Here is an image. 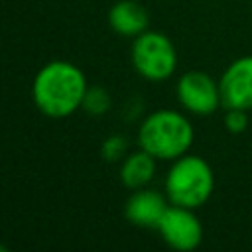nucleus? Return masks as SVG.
<instances>
[{
  "label": "nucleus",
  "mask_w": 252,
  "mask_h": 252,
  "mask_svg": "<svg viewBox=\"0 0 252 252\" xmlns=\"http://www.w3.org/2000/svg\"><path fill=\"white\" fill-rule=\"evenodd\" d=\"M85 73L69 61H51L43 65L32 85V96L41 114L65 118L83 106L87 93Z\"/></svg>",
  "instance_id": "1"
},
{
  "label": "nucleus",
  "mask_w": 252,
  "mask_h": 252,
  "mask_svg": "<svg viewBox=\"0 0 252 252\" xmlns=\"http://www.w3.org/2000/svg\"><path fill=\"white\" fill-rule=\"evenodd\" d=\"M195 132L189 118L177 110L161 108L146 116L138 130V144L156 159L173 161L189 152Z\"/></svg>",
  "instance_id": "2"
},
{
  "label": "nucleus",
  "mask_w": 252,
  "mask_h": 252,
  "mask_svg": "<svg viewBox=\"0 0 252 252\" xmlns=\"http://www.w3.org/2000/svg\"><path fill=\"white\" fill-rule=\"evenodd\" d=\"M213 189L215 173L201 156L183 154L173 159L165 175V197L171 205L199 209L211 199Z\"/></svg>",
  "instance_id": "3"
},
{
  "label": "nucleus",
  "mask_w": 252,
  "mask_h": 252,
  "mask_svg": "<svg viewBox=\"0 0 252 252\" xmlns=\"http://www.w3.org/2000/svg\"><path fill=\"white\" fill-rule=\"evenodd\" d=\"M132 65L148 81L159 83L173 75L177 67V51L161 32H142L134 37Z\"/></svg>",
  "instance_id": "4"
},
{
  "label": "nucleus",
  "mask_w": 252,
  "mask_h": 252,
  "mask_svg": "<svg viewBox=\"0 0 252 252\" xmlns=\"http://www.w3.org/2000/svg\"><path fill=\"white\" fill-rule=\"evenodd\" d=\"M177 100L187 112L209 116L222 106L219 81L205 71H187L177 81Z\"/></svg>",
  "instance_id": "5"
},
{
  "label": "nucleus",
  "mask_w": 252,
  "mask_h": 252,
  "mask_svg": "<svg viewBox=\"0 0 252 252\" xmlns=\"http://www.w3.org/2000/svg\"><path fill=\"white\" fill-rule=\"evenodd\" d=\"M158 230L163 242L179 252L195 250L203 240V224L195 215V209L169 205L163 213Z\"/></svg>",
  "instance_id": "6"
},
{
  "label": "nucleus",
  "mask_w": 252,
  "mask_h": 252,
  "mask_svg": "<svg viewBox=\"0 0 252 252\" xmlns=\"http://www.w3.org/2000/svg\"><path fill=\"white\" fill-rule=\"evenodd\" d=\"M224 108H252V55L234 59L219 79Z\"/></svg>",
  "instance_id": "7"
},
{
  "label": "nucleus",
  "mask_w": 252,
  "mask_h": 252,
  "mask_svg": "<svg viewBox=\"0 0 252 252\" xmlns=\"http://www.w3.org/2000/svg\"><path fill=\"white\" fill-rule=\"evenodd\" d=\"M169 199L158 191L152 189H134V193L128 197L126 207H124V215L126 219L142 228H158L163 213L169 207Z\"/></svg>",
  "instance_id": "8"
},
{
  "label": "nucleus",
  "mask_w": 252,
  "mask_h": 252,
  "mask_svg": "<svg viewBox=\"0 0 252 252\" xmlns=\"http://www.w3.org/2000/svg\"><path fill=\"white\" fill-rule=\"evenodd\" d=\"M108 24L116 33L136 37L148 30L150 18L146 8L136 0H118L108 10Z\"/></svg>",
  "instance_id": "9"
},
{
  "label": "nucleus",
  "mask_w": 252,
  "mask_h": 252,
  "mask_svg": "<svg viewBox=\"0 0 252 252\" xmlns=\"http://www.w3.org/2000/svg\"><path fill=\"white\" fill-rule=\"evenodd\" d=\"M156 173V158L146 150H138L124 158L120 165V181L128 189H142L146 187Z\"/></svg>",
  "instance_id": "10"
},
{
  "label": "nucleus",
  "mask_w": 252,
  "mask_h": 252,
  "mask_svg": "<svg viewBox=\"0 0 252 252\" xmlns=\"http://www.w3.org/2000/svg\"><path fill=\"white\" fill-rule=\"evenodd\" d=\"M110 106V94L106 89L102 87H89L87 93H85V98H83V108L89 112V114H104Z\"/></svg>",
  "instance_id": "11"
},
{
  "label": "nucleus",
  "mask_w": 252,
  "mask_h": 252,
  "mask_svg": "<svg viewBox=\"0 0 252 252\" xmlns=\"http://www.w3.org/2000/svg\"><path fill=\"white\" fill-rule=\"evenodd\" d=\"M224 128L230 134H242L248 128V110L242 108H224Z\"/></svg>",
  "instance_id": "12"
},
{
  "label": "nucleus",
  "mask_w": 252,
  "mask_h": 252,
  "mask_svg": "<svg viewBox=\"0 0 252 252\" xmlns=\"http://www.w3.org/2000/svg\"><path fill=\"white\" fill-rule=\"evenodd\" d=\"M124 152H126V140L122 136H118V134L116 136H108L104 140V144H102V158L106 161L120 159L124 156Z\"/></svg>",
  "instance_id": "13"
}]
</instances>
